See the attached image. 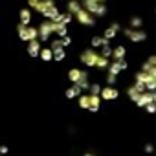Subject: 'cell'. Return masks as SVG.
<instances>
[{"instance_id": "cell-1", "label": "cell", "mask_w": 156, "mask_h": 156, "mask_svg": "<svg viewBox=\"0 0 156 156\" xmlns=\"http://www.w3.org/2000/svg\"><path fill=\"white\" fill-rule=\"evenodd\" d=\"M81 8L88 11L92 17H105L107 15V6L99 2H92V0H81Z\"/></svg>"}, {"instance_id": "cell-2", "label": "cell", "mask_w": 156, "mask_h": 156, "mask_svg": "<svg viewBox=\"0 0 156 156\" xmlns=\"http://www.w3.org/2000/svg\"><path fill=\"white\" fill-rule=\"evenodd\" d=\"M98 59H99V53H98L94 48H88V50H85V51L79 55V61H81L85 66H88V68H96Z\"/></svg>"}, {"instance_id": "cell-3", "label": "cell", "mask_w": 156, "mask_h": 156, "mask_svg": "<svg viewBox=\"0 0 156 156\" xmlns=\"http://www.w3.org/2000/svg\"><path fill=\"white\" fill-rule=\"evenodd\" d=\"M17 30H19V37H20L22 41H26V42L39 39V30H37V28H31V26L19 24V28H17Z\"/></svg>"}, {"instance_id": "cell-4", "label": "cell", "mask_w": 156, "mask_h": 156, "mask_svg": "<svg viewBox=\"0 0 156 156\" xmlns=\"http://www.w3.org/2000/svg\"><path fill=\"white\" fill-rule=\"evenodd\" d=\"M123 35L130 41V42H143L147 39V31L145 30H132V28H125L121 30Z\"/></svg>"}, {"instance_id": "cell-5", "label": "cell", "mask_w": 156, "mask_h": 156, "mask_svg": "<svg viewBox=\"0 0 156 156\" xmlns=\"http://www.w3.org/2000/svg\"><path fill=\"white\" fill-rule=\"evenodd\" d=\"M37 30H39V39H41L42 42H46V41L50 39V35L55 33V24H53V20H46V22H42Z\"/></svg>"}, {"instance_id": "cell-6", "label": "cell", "mask_w": 156, "mask_h": 156, "mask_svg": "<svg viewBox=\"0 0 156 156\" xmlns=\"http://www.w3.org/2000/svg\"><path fill=\"white\" fill-rule=\"evenodd\" d=\"M73 17L77 19V22L83 24V26H94V24H96V17H92V15H90L88 11H85L83 8H81L79 11H77Z\"/></svg>"}, {"instance_id": "cell-7", "label": "cell", "mask_w": 156, "mask_h": 156, "mask_svg": "<svg viewBox=\"0 0 156 156\" xmlns=\"http://www.w3.org/2000/svg\"><path fill=\"white\" fill-rule=\"evenodd\" d=\"M99 98L103 99V101H114V99H118L119 98V92H118V88L116 87H105V88H101V94H99Z\"/></svg>"}, {"instance_id": "cell-8", "label": "cell", "mask_w": 156, "mask_h": 156, "mask_svg": "<svg viewBox=\"0 0 156 156\" xmlns=\"http://www.w3.org/2000/svg\"><path fill=\"white\" fill-rule=\"evenodd\" d=\"M152 101H154V96H152V92H147V90H145V92H141V94H140V98H138L134 103H136L140 108H145V107H147L149 103H152Z\"/></svg>"}, {"instance_id": "cell-9", "label": "cell", "mask_w": 156, "mask_h": 156, "mask_svg": "<svg viewBox=\"0 0 156 156\" xmlns=\"http://www.w3.org/2000/svg\"><path fill=\"white\" fill-rule=\"evenodd\" d=\"M119 31H121V26H119L118 22H114V24H110V26L103 31V37H105L107 41H112V39H114Z\"/></svg>"}, {"instance_id": "cell-10", "label": "cell", "mask_w": 156, "mask_h": 156, "mask_svg": "<svg viewBox=\"0 0 156 156\" xmlns=\"http://www.w3.org/2000/svg\"><path fill=\"white\" fill-rule=\"evenodd\" d=\"M41 50H42V46H41V42H39L37 39L28 42V53H30L31 57H37V55L41 53Z\"/></svg>"}, {"instance_id": "cell-11", "label": "cell", "mask_w": 156, "mask_h": 156, "mask_svg": "<svg viewBox=\"0 0 156 156\" xmlns=\"http://www.w3.org/2000/svg\"><path fill=\"white\" fill-rule=\"evenodd\" d=\"M141 72L149 77V79H156V66H152L151 62L145 61V62L141 64Z\"/></svg>"}, {"instance_id": "cell-12", "label": "cell", "mask_w": 156, "mask_h": 156, "mask_svg": "<svg viewBox=\"0 0 156 156\" xmlns=\"http://www.w3.org/2000/svg\"><path fill=\"white\" fill-rule=\"evenodd\" d=\"M75 85H77V87H79V88H81L83 92H85V90L88 92V88H90V81H88V73H87L85 70L81 72V77H79V81H77Z\"/></svg>"}, {"instance_id": "cell-13", "label": "cell", "mask_w": 156, "mask_h": 156, "mask_svg": "<svg viewBox=\"0 0 156 156\" xmlns=\"http://www.w3.org/2000/svg\"><path fill=\"white\" fill-rule=\"evenodd\" d=\"M79 9H81V2H79V0H66V13L75 15Z\"/></svg>"}, {"instance_id": "cell-14", "label": "cell", "mask_w": 156, "mask_h": 156, "mask_svg": "<svg viewBox=\"0 0 156 156\" xmlns=\"http://www.w3.org/2000/svg\"><path fill=\"white\" fill-rule=\"evenodd\" d=\"M125 94H127V96H129V98H130L132 101H136V99L140 98V94H141V90L138 88V85H136V83H132V85H129V87H127V90H125Z\"/></svg>"}, {"instance_id": "cell-15", "label": "cell", "mask_w": 156, "mask_h": 156, "mask_svg": "<svg viewBox=\"0 0 156 156\" xmlns=\"http://www.w3.org/2000/svg\"><path fill=\"white\" fill-rule=\"evenodd\" d=\"M105 44H110V41H107L105 37H101V35H94L92 39H90V46L96 50V48H101V46H105Z\"/></svg>"}, {"instance_id": "cell-16", "label": "cell", "mask_w": 156, "mask_h": 156, "mask_svg": "<svg viewBox=\"0 0 156 156\" xmlns=\"http://www.w3.org/2000/svg\"><path fill=\"white\" fill-rule=\"evenodd\" d=\"M53 24H55V33H57L59 39H62V37L68 35V26H66V24H62V22H55V20H53Z\"/></svg>"}, {"instance_id": "cell-17", "label": "cell", "mask_w": 156, "mask_h": 156, "mask_svg": "<svg viewBox=\"0 0 156 156\" xmlns=\"http://www.w3.org/2000/svg\"><path fill=\"white\" fill-rule=\"evenodd\" d=\"M99 108H101V98H99V96H90L88 110H90V112H98Z\"/></svg>"}, {"instance_id": "cell-18", "label": "cell", "mask_w": 156, "mask_h": 156, "mask_svg": "<svg viewBox=\"0 0 156 156\" xmlns=\"http://www.w3.org/2000/svg\"><path fill=\"white\" fill-rule=\"evenodd\" d=\"M81 94H83V90L77 87V85H73V87H70V88L66 90V98H68V99H75V98H79Z\"/></svg>"}, {"instance_id": "cell-19", "label": "cell", "mask_w": 156, "mask_h": 156, "mask_svg": "<svg viewBox=\"0 0 156 156\" xmlns=\"http://www.w3.org/2000/svg\"><path fill=\"white\" fill-rule=\"evenodd\" d=\"M125 55H127L125 46H116V48H112V59H114V61H118V59H125Z\"/></svg>"}, {"instance_id": "cell-20", "label": "cell", "mask_w": 156, "mask_h": 156, "mask_svg": "<svg viewBox=\"0 0 156 156\" xmlns=\"http://www.w3.org/2000/svg\"><path fill=\"white\" fill-rule=\"evenodd\" d=\"M141 26H143V19H141V17H138V15L130 17V20H129V28H132V30H141Z\"/></svg>"}, {"instance_id": "cell-21", "label": "cell", "mask_w": 156, "mask_h": 156, "mask_svg": "<svg viewBox=\"0 0 156 156\" xmlns=\"http://www.w3.org/2000/svg\"><path fill=\"white\" fill-rule=\"evenodd\" d=\"M81 72H83V70H79V68H70V72H68V79L75 85L77 81H79V77H81Z\"/></svg>"}, {"instance_id": "cell-22", "label": "cell", "mask_w": 156, "mask_h": 156, "mask_svg": "<svg viewBox=\"0 0 156 156\" xmlns=\"http://www.w3.org/2000/svg\"><path fill=\"white\" fill-rule=\"evenodd\" d=\"M30 22H31V11H30L28 8H24V9L20 11V24L30 26Z\"/></svg>"}, {"instance_id": "cell-23", "label": "cell", "mask_w": 156, "mask_h": 156, "mask_svg": "<svg viewBox=\"0 0 156 156\" xmlns=\"http://www.w3.org/2000/svg\"><path fill=\"white\" fill-rule=\"evenodd\" d=\"M39 55H41V59L46 61V62H48V61H53V51H51L50 48H42Z\"/></svg>"}, {"instance_id": "cell-24", "label": "cell", "mask_w": 156, "mask_h": 156, "mask_svg": "<svg viewBox=\"0 0 156 156\" xmlns=\"http://www.w3.org/2000/svg\"><path fill=\"white\" fill-rule=\"evenodd\" d=\"M88 105H90V94H81L79 96V107L88 110Z\"/></svg>"}, {"instance_id": "cell-25", "label": "cell", "mask_w": 156, "mask_h": 156, "mask_svg": "<svg viewBox=\"0 0 156 156\" xmlns=\"http://www.w3.org/2000/svg\"><path fill=\"white\" fill-rule=\"evenodd\" d=\"M99 55L105 57V59H110V57H112V46H110V44L101 46V53H99Z\"/></svg>"}, {"instance_id": "cell-26", "label": "cell", "mask_w": 156, "mask_h": 156, "mask_svg": "<svg viewBox=\"0 0 156 156\" xmlns=\"http://www.w3.org/2000/svg\"><path fill=\"white\" fill-rule=\"evenodd\" d=\"M108 64H110V61L99 55V59H98V62H96V68H101V70H107V68H108Z\"/></svg>"}, {"instance_id": "cell-27", "label": "cell", "mask_w": 156, "mask_h": 156, "mask_svg": "<svg viewBox=\"0 0 156 156\" xmlns=\"http://www.w3.org/2000/svg\"><path fill=\"white\" fill-rule=\"evenodd\" d=\"M88 94H90V96H99V94H101V85H98V83L90 85V88H88Z\"/></svg>"}, {"instance_id": "cell-28", "label": "cell", "mask_w": 156, "mask_h": 156, "mask_svg": "<svg viewBox=\"0 0 156 156\" xmlns=\"http://www.w3.org/2000/svg\"><path fill=\"white\" fill-rule=\"evenodd\" d=\"M64 57H66V51H64V50H59V51H53V61H57V62H61V61H64Z\"/></svg>"}, {"instance_id": "cell-29", "label": "cell", "mask_w": 156, "mask_h": 156, "mask_svg": "<svg viewBox=\"0 0 156 156\" xmlns=\"http://www.w3.org/2000/svg\"><path fill=\"white\" fill-rule=\"evenodd\" d=\"M50 50H51V51H59V50H64V48H62V44H61V39H55V41L51 42Z\"/></svg>"}, {"instance_id": "cell-30", "label": "cell", "mask_w": 156, "mask_h": 156, "mask_svg": "<svg viewBox=\"0 0 156 156\" xmlns=\"http://www.w3.org/2000/svg\"><path fill=\"white\" fill-rule=\"evenodd\" d=\"M72 17H73V15H70V13H61V22L68 26V24L72 22Z\"/></svg>"}, {"instance_id": "cell-31", "label": "cell", "mask_w": 156, "mask_h": 156, "mask_svg": "<svg viewBox=\"0 0 156 156\" xmlns=\"http://www.w3.org/2000/svg\"><path fill=\"white\" fill-rule=\"evenodd\" d=\"M61 44H62V48H66V46H70V44H72V37H70V35H66V37H62V39H61Z\"/></svg>"}, {"instance_id": "cell-32", "label": "cell", "mask_w": 156, "mask_h": 156, "mask_svg": "<svg viewBox=\"0 0 156 156\" xmlns=\"http://www.w3.org/2000/svg\"><path fill=\"white\" fill-rule=\"evenodd\" d=\"M116 62H118L119 70H127V68H129V64H127V61H125V59H118Z\"/></svg>"}, {"instance_id": "cell-33", "label": "cell", "mask_w": 156, "mask_h": 156, "mask_svg": "<svg viewBox=\"0 0 156 156\" xmlns=\"http://www.w3.org/2000/svg\"><path fill=\"white\" fill-rule=\"evenodd\" d=\"M143 151H145L147 154H151V152H156V149H154V145H152V143H145Z\"/></svg>"}, {"instance_id": "cell-34", "label": "cell", "mask_w": 156, "mask_h": 156, "mask_svg": "<svg viewBox=\"0 0 156 156\" xmlns=\"http://www.w3.org/2000/svg\"><path fill=\"white\" fill-rule=\"evenodd\" d=\"M145 110H147L149 114H154V112H156V105H154V103H149V105L145 107Z\"/></svg>"}, {"instance_id": "cell-35", "label": "cell", "mask_w": 156, "mask_h": 156, "mask_svg": "<svg viewBox=\"0 0 156 156\" xmlns=\"http://www.w3.org/2000/svg\"><path fill=\"white\" fill-rule=\"evenodd\" d=\"M147 62H151L152 66H156V55H151V57L147 59Z\"/></svg>"}, {"instance_id": "cell-36", "label": "cell", "mask_w": 156, "mask_h": 156, "mask_svg": "<svg viewBox=\"0 0 156 156\" xmlns=\"http://www.w3.org/2000/svg\"><path fill=\"white\" fill-rule=\"evenodd\" d=\"M28 4H30V6H31V8H35V6H37V4H39V0H28Z\"/></svg>"}, {"instance_id": "cell-37", "label": "cell", "mask_w": 156, "mask_h": 156, "mask_svg": "<svg viewBox=\"0 0 156 156\" xmlns=\"http://www.w3.org/2000/svg\"><path fill=\"white\" fill-rule=\"evenodd\" d=\"M6 152H8V147L2 145V147H0V154H6Z\"/></svg>"}, {"instance_id": "cell-38", "label": "cell", "mask_w": 156, "mask_h": 156, "mask_svg": "<svg viewBox=\"0 0 156 156\" xmlns=\"http://www.w3.org/2000/svg\"><path fill=\"white\" fill-rule=\"evenodd\" d=\"M92 2H99V4H105L107 0H92Z\"/></svg>"}, {"instance_id": "cell-39", "label": "cell", "mask_w": 156, "mask_h": 156, "mask_svg": "<svg viewBox=\"0 0 156 156\" xmlns=\"http://www.w3.org/2000/svg\"><path fill=\"white\" fill-rule=\"evenodd\" d=\"M83 156H96V154H94V152H85Z\"/></svg>"}, {"instance_id": "cell-40", "label": "cell", "mask_w": 156, "mask_h": 156, "mask_svg": "<svg viewBox=\"0 0 156 156\" xmlns=\"http://www.w3.org/2000/svg\"><path fill=\"white\" fill-rule=\"evenodd\" d=\"M152 96H154V101H152V103L156 105V92H152Z\"/></svg>"}, {"instance_id": "cell-41", "label": "cell", "mask_w": 156, "mask_h": 156, "mask_svg": "<svg viewBox=\"0 0 156 156\" xmlns=\"http://www.w3.org/2000/svg\"><path fill=\"white\" fill-rule=\"evenodd\" d=\"M154 11H156V9H154Z\"/></svg>"}]
</instances>
